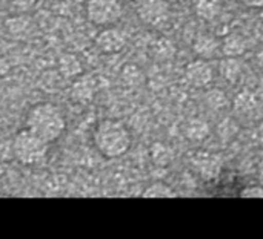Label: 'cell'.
<instances>
[{
	"mask_svg": "<svg viewBox=\"0 0 263 239\" xmlns=\"http://www.w3.org/2000/svg\"><path fill=\"white\" fill-rule=\"evenodd\" d=\"M29 25H31V21H29V18L25 17V15H15V17L9 18V20L6 21L8 31H9L11 34H14V35L23 34L26 29H29Z\"/></svg>",
	"mask_w": 263,
	"mask_h": 239,
	"instance_id": "cell-20",
	"label": "cell"
},
{
	"mask_svg": "<svg viewBox=\"0 0 263 239\" xmlns=\"http://www.w3.org/2000/svg\"><path fill=\"white\" fill-rule=\"evenodd\" d=\"M97 89H99V86H97L96 77H92V75H89V74H86V75L82 74V75H79V77L76 78V81L72 83L71 95H72L74 100L85 103V101L92 100V97H94V94L97 92Z\"/></svg>",
	"mask_w": 263,
	"mask_h": 239,
	"instance_id": "cell-7",
	"label": "cell"
},
{
	"mask_svg": "<svg viewBox=\"0 0 263 239\" xmlns=\"http://www.w3.org/2000/svg\"><path fill=\"white\" fill-rule=\"evenodd\" d=\"M194 51L202 58H210L217 51V40L211 35H200L194 41Z\"/></svg>",
	"mask_w": 263,
	"mask_h": 239,
	"instance_id": "cell-14",
	"label": "cell"
},
{
	"mask_svg": "<svg viewBox=\"0 0 263 239\" xmlns=\"http://www.w3.org/2000/svg\"><path fill=\"white\" fill-rule=\"evenodd\" d=\"M170 9L165 0H143L139 6V17L146 23L157 26L168 18Z\"/></svg>",
	"mask_w": 263,
	"mask_h": 239,
	"instance_id": "cell-5",
	"label": "cell"
},
{
	"mask_svg": "<svg viewBox=\"0 0 263 239\" xmlns=\"http://www.w3.org/2000/svg\"><path fill=\"white\" fill-rule=\"evenodd\" d=\"M35 3H37V0H9L11 8L15 12H20V14L28 12L29 9H32Z\"/></svg>",
	"mask_w": 263,
	"mask_h": 239,
	"instance_id": "cell-23",
	"label": "cell"
},
{
	"mask_svg": "<svg viewBox=\"0 0 263 239\" xmlns=\"http://www.w3.org/2000/svg\"><path fill=\"white\" fill-rule=\"evenodd\" d=\"M176 193L163 183H156L143 192V198H173Z\"/></svg>",
	"mask_w": 263,
	"mask_h": 239,
	"instance_id": "cell-18",
	"label": "cell"
},
{
	"mask_svg": "<svg viewBox=\"0 0 263 239\" xmlns=\"http://www.w3.org/2000/svg\"><path fill=\"white\" fill-rule=\"evenodd\" d=\"M247 41L239 34H230L223 40V54L227 57H239L245 52Z\"/></svg>",
	"mask_w": 263,
	"mask_h": 239,
	"instance_id": "cell-11",
	"label": "cell"
},
{
	"mask_svg": "<svg viewBox=\"0 0 263 239\" xmlns=\"http://www.w3.org/2000/svg\"><path fill=\"white\" fill-rule=\"evenodd\" d=\"M59 71L66 78H77L82 75V63L72 54H63L59 58Z\"/></svg>",
	"mask_w": 263,
	"mask_h": 239,
	"instance_id": "cell-9",
	"label": "cell"
},
{
	"mask_svg": "<svg viewBox=\"0 0 263 239\" xmlns=\"http://www.w3.org/2000/svg\"><path fill=\"white\" fill-rule=\"evenodd\" d=\"M205 101L211 109L219 111V109H223L227 106V95L219 89H213L205 95Z\"/></svg>",
	"mask_w": 263,
	"mask_h": 239,
	"instance_id": "cell-21",
	"label": "cell"
},
{
	"mask_svg": "<svg viewBox=\"0 0 263 239\" xmlns=\"http://www.w3.org/2000/svg\"><path fill=\"white\" fill-rule=\"evenodd\" d=\"M186 78L193 86H197V88L206 86L213 80V69L202 58L194 60L186 66Z\"/></svg>",
	"mask_w": 263,
	"mask_h": 239,
	"instance_id": "cell-8",
	"label": "cell"
},
{
	"mask_svg": "<svg viewBox=\"0 0 263 239\" xmlns=\"http://www.w3.org/2000/svg\"><path fill=\"white\" fill-rule=\"evenodd\" d=\"M96 45L97 48L105 52V54H116L122 51L126 45V35L116 28L103 29L97 37H96Z\"/></svg>",
	"mask_w": 263,
	"mask_h": 239,
	"instance_id": "cell-6",
	"label": "cell"
},
{
	"mask_svg": "<svg viewBox=\"0 0 263 239\" xmlns=\"http://www.w3.org/2000/svg\"><path fill=\"white\" fill-rule=\"evenodd\" d=\"M154 51H156V55L162 60H170L174 57L176 54V46L171 40L168 38H159L156 46H154Z\"/></svg>",
	"mask_w": 263,
	"mask_h": 239,
	"instance_id": "cell-19",
	"label": "cell"
},
{
	"mask_svg": "<svg viewBox=\"0 0 263 239\" xmlns=\"http://www.w3.org/2000/svg\"><path fill=\"white\" fill-rule=\"evenodd\" d=\"M219 71H220V75L228 80V81H236L242 72V64L240 61L237 60V57H227L220 61L219 64Z\"/></svg>",
	"mask_w": 263,
	"mask_h": 239,
	"instance_id": "cell-12",
	"label": "cell"
},
{
	"mask_svg": "<svg viewBox=\"0 0 263 239\" xmlns=\"http://www.w3.org/2000/svg\"><path fill=\"white\" fill-rule=\"evenodd\" d=\"M211 129L210 124L202 120V118H193L188 121L186 127H185V135L186 138H190L191 141H203L208 135H210Z\"/></svg>",
	"mask_w": 263,
	"mask_h": 239,
	"instance_id": "cell-10",
	"label": "cell"
},
{
	"mask_svg": "<svg viewBox=\"0 0 263 239\" xmlns=\"http://www.w3.org/2000/svg\"><path fill=\"white\" fill-rule=\"evenodd\" d=\"M151 158L157 166H168L173 161V150L163 143H154L151 146Z\"/></svg>",
	"mask_w": 263,
	"mask_h": 239,
	"instance_id": "cell-17",
	"label": "cell"
},
{
	"mask_svg": "<svg viewBox=\"0 0 263 239\" xmlns=\"http://www.w3.org/2000/svg\"><path fill=\"white\" fill-rule=\"evenodd\" d=\"M94 146L105 158H119L131 147V134L117 120H103L94 129Z\"/></svg>",
	"mask_w": 263,
	"mask_h": 239,
	"instance_id": "cell-2",
	"label": "cell"
},
{
	"mask_svg": "<svg viewBox=\"0 0 263 239\" xmlns=\"http://www.w3.org/2000/svg\"><path fill=\"white\" fill-rule=\"evenodd\" d=\"M242 198H263V187L262 186H251L247 187L240 192Z\"/></svg>",
	"mask_w": 263,
	"mask_h": 239,
	"instance_id": "cell-24",
	"label": "cell"
},
{
	"mask_svg": "<svg viewBox=\"0 0 263 239\" xmlns=\"http://www.w3.org/2000/svg\"><path fill=\"white\" fill-rule=\"evenodd\" d=\"M259 141L263 146V123H260V126H259Z\"/></svg>",
	"mask_w": 263,
	"mask_h": 239,
	"instance_id": "cell-28",
	"label": "cell"
},
{
	"mask_svg": "<svg viewBox=\"0 0 263 239\" xmlns=\"http://www.w3.org/2000/svg\"><path fill=\"white\" fill-rule=\"evenodd\" d=\"M247 6H251V8H260L263 6V0H242Z\"/></svg>",
	"mask_w": 263,
	"mask_h": 239,
	"instance_id": "cell-25",
	"label": "cell"
},
{
	"mask_svg": "<svg viewBox=\"0 0 263 239\" xmlns=\"http://www.w3.org/2000/svg\"><path fill=\"white\" fill-rule=\"evenodd\" d=\"M120 78L126 86H139L140 83H143V72L137 64L129 63L123 66L120 72Z\"/></svg>",
	"mask_w": 263,
	"mask_h": 239,
	"instance_id": "cell-16",
	"label": "cell"
},
{
	"mask_svg": "<svg viewBox=\"0 0 263 239\" xmlns=\"http://www.w3.org/2000/svg\"><path fill=\"white\" fill-rule=\"evenodd\" d=\"M222 9L220 0H197L196 2V12L199 17L205 20H213L219 15Z\"/></svg>",
	"mask_w": 263,
	"mask_h": 239,
	"instance_id": "cell-15",
	"label": "cell"
},
{
	"mask_svg": "<svg viewBox=\"0 0 263 239\" xmlns=\"http://www.w3.org/2000/svg\"><path fill=\"white\" fill-rule=\"evenodd\" d=\"M196 166H197L199 172L203 175V178H206V180L216 178L222 167L220 160L217 157H203L199 161H196Z\"/></svg>",
	"mask_w": 263,
	"mask_h": 239,
	"instance_id": "cell-13",
	"label": "cell"
},
{
	"mask_svg": "<svg viewBox=\"0 0 263 239\" xmlns=\"http://www.w3.org/2000/svg\"><path fill=\"white\" fill-rule=\"evenodd\" d=\"M257 63H259V66L263 69V48H260L259 52H257Z\"/></svg>",
	"mask_w": 263,
	"mask_h": 239,
	"instance_id": "cell-27",
	"label": "cell"
},
{
	"mask_svg": "<svg viewBox=\"0 0 263 239\" xmlns=\"http://www.w3.org/2000/svg\"><path fill=\"white\" fill-rule=\"evenodd\" d=\"M256 106V98L251 92H242L236 98V107L240 111H250Z\"/></svg>",
	"mask_w": 263,
	"mask_h": 239,
	"instance_id": "cell-22",
	"label": "cell"
},
{
	"mask_svg": "<svg viewBox=\"0 0 263 239\" xmlns=\"http://www.w3.org/2000/svg\"><path fill=\"white\" fill-rule=\"evenodd\" d=\"M12 154L18 163L25 166H35L45 161L48 155V143L29 129H25L14 137Z\"/></svg>",
	"mask_w": 263,
	"mask_h": 239,
	"instance_id": "cell-3",
	"label": "cell"
},
{
	"mask_svg": "<svg viewBox=\"0 0 263 239\" xmlns=\"http://www.w3.org/2000/svg\"><path fill=\"white\" fill-rule=\"evenodd\" d=\"M8 71H9V64H8V61H6V60H3V58H0V77H3Z\"/></svg>",
	"mask_w": 263,
	"mask_h": 239,
	"instance_id": "cell-26",
	"label": "cell"
},
{
	"mask_svg": "<svg viewBox=\"0 0 263 239\" xmlns=\"http://www.w3.org/2000/svg\"><path fill=\"white\" fill-rule=\"evenodd\" d=\"M26 129L39 135L46 143L55 141L66 129L63 112L52 103H39L26 115Z\"/></svg>",
	"mask_w": 263,
	"mask_h": 239,
	"instance_id": "cell-1",
	"label": "cell"
},
{
	"mask_svg": "<svg viewBox=\"0 0 263 239\" xmlns=\"http://www.w3.org/2000/svg\"><path fill=\"white\" fill-rule=\"evenodd\" d=\"M86 15L94 25H111L122 15L120 0H88Z\"/></svg>",
	"mask_w": 263,
	"mask_h": 239,
	"instance_id": "cell-4",
	"label": "cell"
}]
</instances>
